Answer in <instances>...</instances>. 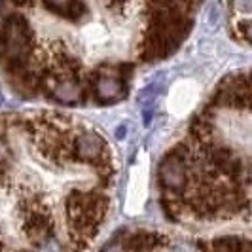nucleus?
<instances>
[{
    "instance_id": "obj_1",
    "label": "nucleus",
    "mask_w": 252,
    "mask_h": 252,
    "mask_svg": "<svg viewBox=\"0 0 252 252\" xmlns=\"http://www.w3.org/2000/svg\"><path fill=\"white\" fill-rule=\"evenodd\" d=\"M32 40H34L32 29L23 15L12 13L4 19L0 31V44H2L4 66L10 74L15 76L27 70Z\"/></svg>"
},
{
    "instance_id": "obj_2",
    "label": "nucleus",
    "mask_w": 252,
    "mask_h": 252,
    "mask_svg": "<svg viewBox=\"0 0 252 252\" xmlns=\"http://www.w3.org/2000/svg\"><path fill=\"white\" fill-rule=\"evenodd\" d=\"M74 158L82 163H91L97 171L112 165V159L106 154V142L93 131H84L74 139Z\"/></svg>"
},
{
    "instance_id": "obj_3",
    "label": "nucleus",
    "mask_w": 252,
    "mask_h": 252,
    "mask_svg": "<svg viewBox=\"0 0 252 252\" xmlns=\"http://www.w3.org/2000/svg\"><path fill=\"white\" fill-rule=\"evenodd\" d=\"M23 231L27 239L34 247H40L44 241L53 237V224L51 218L38 207H27L23 218Z\"/></svg>"
},
{
    "instance_id": "obj_4",
    "label": "nucleus",
    "mask_w": 252,
    "mask_h": 252,
    "mask_svg": "<svg viewBox=\"0 0 252 252\" xmlns=\"http://www.w3.org/2000/svg\"><path fill=\"white\" fill-rule=\"evenodd\" d=\"M159 182L167 191H175L180 193L188 184V169H186V161L178 159L175 156L165 158L161 165H159Z\"/></svg>"
},
{
    "instance_id": "obj_5",
    "label": "nucleus",
    "mask_w": 252,
    "mask_h": 252,
    "mask_svg": "<svg viewBox=\"0 0 252 252\" xmlns=\"http://www.w3.org/2000/svg\"><path fill=\"white\" fill-rule=\"evenodd\" d=\"M126 86L122 80L114 78V76H99L93 84V93L99 101L114 102L120 101L122 97H126Z\"/></svg>"
},
{
    "instance_id": "obj_6",
    "label": "nucleus",
    "mask_w": 252,
    "mask_h": 252,
    "mask_svg": "<svg viewBox=\"0 0 252 252\" xmlns=\"http://www.w3.org/2000/svg\"><path fill=\"white\" fill-rule=\"evenodd\" d=\"M82 95L84 89L76 78H61L59 82L50 86V97L63 104H74L82 99Z\"/></svg>"
},
{
    "instance_id": "obj_7",
    "label": "nucleus",
    "mask_w": 252,
    "mask_h": 252,
    "mask_svg": "<svg viewBox=\"0 0 252 252\" xmlns=\"http://www.w3.org/2000/svg\"><path fill=\"white\" fill-rule=\"evenodd\" d=\"M163 243L161 235L150 233V231H137L127 239V249L135 252H152Z\"/></svg>"
},
{
    "instance_id": "obj_8",
    "label": "nucleus",
    "mask_w": 252,
    "mask_h": 252,
    "mask_svg": "<svg viewBox=\"0 0 252 252\" xmlns=\"http://www.w3.org/2000/svg\"><path fill=\"white\" fill-rule=\"evenodd\" d=\"M243 241L245 239L233 237V235L218 237V239L213 241L209 252H243Z\"/></svg>"
},
{
    "instance_id": "obj_9",
    "label": "nucleus",
    "mask_w": 252,
    "mask_h": 252,
    "mask_svg": "<svg viewBox=\"0 0 252 252\" xmlns=\"http://www.w3.org/2000/svg\"><path fill=\"white\" fill-rule=\"evenodd\" d=\"M72 2H74V0H44L46 8H50L51 12L59 13V15H64L66 10L72 6Z\"/></svg>"
},
{
    "instance_id": "obj_10",
    "label": "nucleus",
    "mask_w": 252,
    "mask_h": 252,
    "mask_svg": "<svg viewBox=\"0 0 252 252\" xmlns=\"http://www.w3.org/2000/svg\"><path fill=\"white\" fill-rule=\"evenodd\" d=\"M36 252H63V247L61 243L55 239V237H50L48 241H44L40 247H36Z\"/></svg>"
},
{
    "instance_id": "obj_11",
    "label": "nucleus",
    "mask_w": 252,
    "mask_h": 252,
    "mask_svg": "<svg viewBox=\"0 0 252 252\" xmlns=\"http://www.w3.org/2000/svg\"><path fill=\"white\" fill-rule=\"evenodd\" d=\"M104 4H106L108 10L120 12V10H124L127 4H129V0H104Z\"/></svg>"
},
{
    "instance_id": "obj_12",
    "label": "nucleus",
    "mask_w": 252,
    "mask_h": 252,
    "mask_svg": "<svg viewBox=\"0 0 252 252\" xmlns=\"http://www.w3.org/2000/svg\"><path fill=\"white\" fill-rule=\"evenodd\" d=\"M239 12H252V0H233Z\"/></svg>"
},
{
    "instance_id": "obj_13",
    "label": "nucleus",
    "mask_w": 252,
    "mask_h": 252,
    "mask_svg": "<svg viewBox=\"0 0 252 252\" xmlns=\"http://www.w3.org/2000/svg\"><path fill=\"white\" fill-rule=\"evenodd\" d=\"M102 252H127V249L126 247H122L120 243H112V245H108Z\"/></svg>"
},
{
    "instance_id": "obj_14",
    "label": "nucleus",
    "mask_w": 252,
    "mask_h": 252,
    "mask_svg": "<svg viewBox=\"0 0 252 252\" xmlns=\"http://www.w3.org/2000/svg\"><path fill=\"white\" fill-rule=\"evenodd\" d=\"M243 32H245L247 40H251V42H252V21H251V23H245V27H243Z\"/></svg>"
},
{
    "instance_id": "obj_15",
    "label": "nucleus",
    "mask_w": 252,
    "mask_h": 252,
    "mask_svg": "<svg viewBox=\"0 0 252 252\" xmlns=\"http://www.w3.org/2000/svg\"><path fill=\"white\" fill-rule=\"evenodd\" d=\"M15 6H27V4H31V0H12Z\"/></svg>"
},
{
    "instance_id": "obj_16",
    "label": "nucleus",
    "mask_w": 252,
    "mask_h": 252,
    "mask_svg": "<svg viewBox=\"0 0 252 252\" xmlns=\"http://www.w3.org/2000/svg\"><path fill=\"white\" fill-rule=\"evenodd\" d=\"M17 252H27V251H17Z\"/></svg>"
},
{
    "instance_id": "obj_17",
    "label": "nucleus",
    "mask_w": 252,
    "mask_h": 252,
    "mask_svg": "<svg viewBox=\"0 0 252 252\" xmlns=\"http://www.w3.org/2000/svg\"><path fill=\"white\" fill-rule=\"evenodd\" d=\"M0 102H2V97H0Z\"/></svg>"
}]
</instances>
